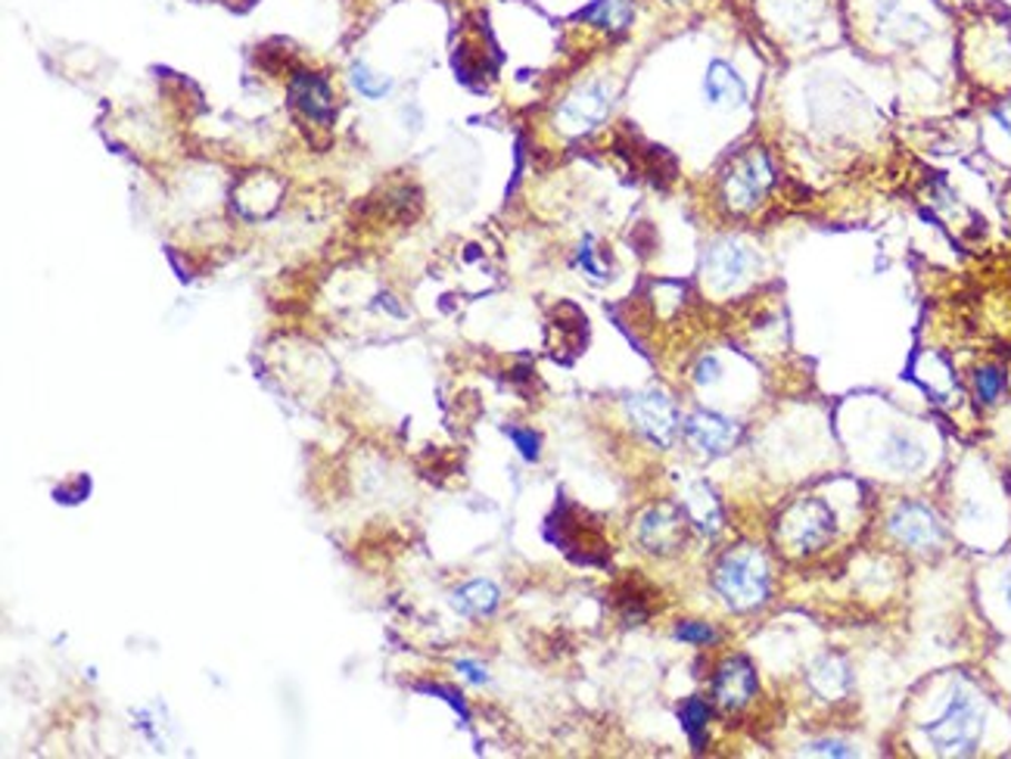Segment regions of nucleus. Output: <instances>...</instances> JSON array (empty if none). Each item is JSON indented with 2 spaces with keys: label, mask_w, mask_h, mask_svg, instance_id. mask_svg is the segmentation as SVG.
Here are the masks:
<instances>
[{
  "label": "nucleus",
  "mask_w": 1011,
  "mask_h": 759,
  "mask_svg": "<svg viewBox=\"0 0 1011 759\" xmlns=\"http://www.w3.org/2000/svg\"><path fill=\"white\" fill-rule=\"evenodd\" d=\"M713 589L732 610H756L772 589L769 561L756 548H732L713 570Z\"/></svg>",
  "instance_id": "f257e3e1"
},
{
  "label": "nucleus",
  "mask_w": 1011,
  "mask_h": 759,
  "mask_svg": "<svg viewBox=\"0 0 1011 759\" xmlns=\"http://www.w3.org/2000/svg\"><path fill=\"white\" fill-rule=\"evenodd\" d=\"M921 731L927 735V741L936 753L943 757H971L983 735V710L981 700L974 698L968 688H955L952 691L946 710L936 716L934 722H924Z\"/></svg>",
  "instance_id": "f03ea898"
},
{
  "label": "nucleus",
  "mask_w": 1011,
  "mask_h": 759,
  "mask_svg": "<svg viewBox=\"0 0 1011 759\" xmlns=\"http://www.w3.org/2000/svg\"><path fill=\"white\" fill-rule=\"evenodd\" d=\"M772 184H775V166H772L769 150H763V147L744 150L723 175L725 209L735 215L754 213L766 203Z\"/></svg>",
  "instance_id": "7ed1b4c3"
},
{
  "label": "nucleus",
  "mask_w": 1011,
  "mask_h": 759,
  "mask_svg": "<svg viewBox=\"0 0 1011 759\" xmlns=\"http://www.w3.org/2000/svg\"><path fill=\"white\" fill-rule=\"evenodd\" d=\"M834 535V514L822 499H803L778 520V542L787 554H813Z\"/></svg>",
  "instance_id": "20e7f679"
},
{
  "label": "nucleus",
  "mask_w": 1011,
  "mask_h": 759,
  "mask_svg": "<svg viewBox=\"0 0 1011 759\" xmlns=\"http://www.w3.org/2000/svg\"><path fill=\"white\" fill-rule=\"evenodd\" d=\"M610 107H614V88L607 81H589L560 103L558 125L567 135H582L605 122Z\"/></svg>",
  "instance_id": "39448f33"
},
{
  "label": "nucleus",
  "mask_w": 1011,
  "mask_h": 759,
  "mask_svg": "<svg viewBox=\"0 0 1011 759\" xmlns=\"http://www.w3.org/2000/svg\"><path fill=\"white\" fill-rule=\"evenodd\" d=\"M629 417H632V424L648 436L654 445H660V448H669L673 440H676V433H679V408L673 405V398L664 393H657V390H650V393H638L629 398Z\"/></svg>",
  "instance_id": "423d86ee"
},
{
  "label": "nucleus",
  "mask_w": 1011,
  "mask_h": 759,
  "mask_svg": "<svg viewBox=\"0 0 1011 759\" xmlns=\"http://www.w3.org/2000/svg\"><path fill=\"white\" fill-rule=\"evenodd\" d=\"M688 516L673 504H657L638 516V542L650 554H676L688 542Z\"/></svg>",
  "instance_id": "0eeeda50"
},
{
  "label": "nucleus",
  "mask_w": 1011,
  "mask_h": 759,
  "mask_svg": "<svg viewBox=\"0 0 1011 759\" xmlns=\"http://www.w3.org/2000/svg\"><path fill=\"white\" fill-rule=\"evenodd\" d=\"M891 535L896 542H903L906 548L915 551H934L943 545V526L936 514L921 502H903L893 507L891 514Z\"/></svg>",
  "instance_id": "6e6552de"
},
{
  "label": "nucleus",
  "mask_w": 1011,
  "mask_h": 759,
  "mask_svg": "<svg viewBox=\"0 0 1011 759\" xmlns=\"http://www.w3.org/2000/svg\"><path fill=\"white\" fill-rule=\"evenodd\" d=\"M756 256L750 246H744L735 237H725L707 249L704 258V277L713 289H732L738 287L747 274L754 272Z\"/></svg>",
  "instance_id": "1a4fd4ad"
},
{
  "label": "nucleus",
  "mask_w": 1011,
  "mask_h": 759,
  "mask_svg": "<svg viewBox=\"0 0 1011 759\" xmlns=\"http://www.w3.org/2000/svg\"><path fill=\"white\" fill-rule=\"evenodd\" d=\"M756 691H759V682H756L754 663L747 657H728L723 667L716 669V679H713L716 707L738 713L756 698Z\"/></svg>",
  "instance_id": "9d476101"
},
{
  "label": "nucleus",
  "mask_w": 1011,
  "mask_h": 759,
  "mask_svg": "<svg viewBox=\"0 0 1011 759\" xmlns=\"http://www.w3.org/2000/svg\"><path fill=\"white\" fill-rule=\"evenodd\" d=\"M681 426H685L688 442L704 455H725L740 440V426L732 417L716 414V411H695Z\"/></svg>",
  "instance_id": "9b49d317"
},
{
  "label": "nucleus",
  "mask_w": 1011,
  "mask_h": 759,
  "mask_svg": "<svg viewBox=\"0 0 1011 759\" xmlns=\"http://www.w3.org/2000/svg\"><path fill=\"white\" fill-rule=\"evenodd\" d=\"M704 91H707L709 103L725 109H738L747 103V85L738 76V69L732 62L713 60L707 76H704Z\"/></svg>",
  "instance_id": "f8f14e48"
},
{
  "label": "nucleus",
  "mask_w": 1011,
  "mask_h": 759,
  "mask_svg": "<svg viewBox=\"0 0 1011 759\" xmlns=\"http://www.w3.org/2000/svg\"><path fill=\"white\" fill-rule=\"evenodd\" d=\"M850 684H853L850 667L837 653H822L809 667V688L822 700H844L850 694Z\"/></svg>",
  "instance_id": "ddd939ff"
},
{
  "label": "nucleus",
  "mask_w": 1011,
  "mask_h": 759,
  "mask_svg": "<svg viewBox=\"0 0 1011 759\" xmlns=\"http://www.w3.org/2000/svg\"><path fill=\"white\" fill-rule=\"evenodd\" d=\"M289 97L308 119H315V122H331L333 119L331 88L312 72H300L289 81Z\"/></svg>",
  "instance_id": "4468645a"
},
{
  "label": "nucleus",
  "mask_w": 1011,
  "mask_h": 759,
  "mask_svg": "<svg viewBox=\"0 0 1011 759\" xmlns=\"http://www.w3.org/2000/svg\"><path fill=\"white\" fill-rule=\"evenodd\" d=\"M685 507H688V520H691L695 530H700L704 535L719 532V526H723V507H719V499H716V492L707 483L697 480V483L688 486Z\"/></svg>",
  "instance_id": "2eb2a0df"
},
{
  "label": "nucleus",
  "mask_w": 1011,
  "mask_h": 759,
  "mask_svg": "<svg viewBox=\"0 0 1011 759\" xmlns=\"http://www.w3.org/2000/svg\"><path fill=\"white\" fill-rule=\"evenodd\" d=\"M452 608L464 617H489L499 608V585L489 579H473L452 594Z\"/></svg>",
  "instance_id": "dca6fc26"
},
{
  "label": "nucleus",
  "mask_w": 1011,
  "mask_h": 759,
  "mask_svg": "<svg viewBox=\"0 0 1011 759\" xmlns=\"http://www.w3.org/2000/svg\"><path fill=\"white\" fill-rule=\"evenodd\" d=\"M924 445L919 440H912L906 433H893L887 445H884V452H881V461L896 473H915L924 464Z\"/></svg>",
  "instance_id": "f3484780"
},
{
  "label": "nucleus",
  "mask_w": 1011,
  "mask_h": 759,
  "mask_svg": "<svg viewBox=\"0 0 1011 759\" xmlns=\"http://www.w3.org/2000/svg\"><path fill=\"white\" fill-rule=\"evenodd\" d=\"M635 7L632 0H595L589 10L582 13L586 22L607 31H622L632 26Z\"/></svg>",
  "instance_id": "a211bd4d"
},
{
  "label": "nucleus",
  "mask_w": 1011,
  "mask_h": 759,
  "mask_svg": "<svg viewBox=\"0 0 1011 759\" xmlns=\"http://www.w3.org/2000/svg\"><path fill=\"white\" fill-rule=\"evenodd\" d=\"M709 716H713V710H709L707 703H704L700 698H688L685 703H681L679 719H681V726H685V731H688V738H691V745H695L697 750H704V745H707Z\"/></svg>",
  "instance_id": "6ab92c4d"
},
{
  "label": "nucleus",
  "mask_w": 1011,
  "mask_h": 759,
  "mask_svg": "<svg viewBox=\"0 0 1011 759\" xmlns=\"http://www.w3.org/2000/svg\"><path fill=\"white\" fill-rule=\"evenodd\" d=\"M1002 390H1005V377H1002L999 367H981V371L974 374V393H978V398H981L983 405L999 402Z\"/></svg>",
  "instance_id": "aec40b11"
},
{
  "label": "nucleus",
  "mask_w": 1011,
  "mask_h": 759,
  "mask_svg": "<svg viewBox=\"0 0 1011 759\" xmlns=\"http://www.w3.org/2000/svg\"><path fill=\"white\" fill-rule=\"evenodd\" d=\"M352 85H355L359 93H364L367 100H380L383 93H390V88H393V81H390V78H380L377 81L374 72H371L367 66H362V62H355V66H352Z\"/></svg>",
  "instance_id": "412c9836"
},
{
  "label": "nucleus",
  "mask_w": 1011,
  "mask_h": 759,
  "mask_svg": "<svg viewBox=\"0 0 1011 759\" xmlns=\"http://www.w3.org/2000/svg\"><path fill=\"white\" fill-rule=\"evenodd\" d=\"M576 265L589 274L591 280H598V284H605L607 280V265L601 262V256H598V246H595L591 237H586L582 246H579V253H576Z\"/></svg>",
  "instance_id": "4be33fe9"
},
{
  "label": "nucleus",
  "mask_w": 1011,
  "mask_h": 759,
  "mask_svg": "<svg viewBox=\"0 0 1011 759\" xmlns=\"http://www.w3.org/2000/svg\"><path fill=\"white\" fill-rule=\"evenodd\" d=\"M676 638H679V641H688V644H695V648H704V644H713V641L719 638V632L707 623H679Z\"/></svg>",
  "instance_id": "5701e85b"
},
{
  "label": "nucleus",
  "mask_w": 1011,
  "mask_h": 759,
  "mask_svg": "<svg viewBox=\"0 0 1011 759\" xmlns=\"http://www.w3.org/2000/svg\"><path fill=\"white\" fill-rule=\"evenodd\" d=\"M803 753H806V757H853V750H850L844 741H831V738L815 741V745L806 747Z\"/></svg>",
  "instance_id": "b1692460"
},
{
  "label": "nucleus",
  "mask_w": 1011,
  "mask_h": 759,
  "mask_svg": "<svg viewBox=\"0 0 1011 759\" xmlns=\"http://www.w3.org/2000/svg\"><path fill=\"white\" fill-rule=\"evenodd\" d=\"M511 440L517 442V448L523 452V457H529V461H536V457H539V445H542L539 433H532V430H517V426H513Z\"/></svg>",
  "instance_id": "393cba45"
},
{
  "label": "nucleus",
  "mask_w": 1011,
  "mask_h": 759,
  "mask_svg": "<svg viewBox=\"0 0 1011 759\" xmlns=\"http://www.w3.org/2000/svg\"><path fill=\"white\" fill-rule=\"evenodd\" d=\"M719 371H723V367H719L716 358H700L695 367V383H700V386H709L713 379H719Z\"/></svg>",
  "instance_id": "a878e982"
},
{
  "label": "nucleus",
  "mask_w": 1011,
  "mask_h": 759,
  "mask_svg": "<svg viewBox=\"0 0 1011 759\" xmlns=\"http://www.w3.org/2000/svg\"><path fill=\"white\" fill-rule=\"evenodd\" d=\"M458 669H461V672H464V679H470L473 684L489 682V676H485V669L480 667V663H470V660H464V663H458Z\"/></svg>",
  "instance_id": "bb28decb"
},
{
  "label": "nucleus",
  "mask_w": 1011,
  "mask_h": 759,
  "mask_svg": "<svg viewBox=\"0 0 1011 759\" xmlns=\"http://www.w3.org/2000/svg\"><path fill=\"white\" fill-rule=\"evenodd\" d=\"M993 119H997L999 128H1002L1005 135H1011V100H1002V103L993 109Z\"/></svg>",
  "instance_id": "cd10ccee"
},
{
  "label": "nucleus",
  "mask_w": 1011,
  "mask_h": 759,
  "mask_svg": "<svg viewBox=\"0 0 1011 759\" xmlns=\"http://www.w3.org/2000/svg\"><path fill=\"white\" fill-rule=\"evenodd\" d=\"M1005 601H1009V608H1011V573L1005 576Z\"/></svg>",
  "instance_id": "c85d7f7f"
}]
</instances>
